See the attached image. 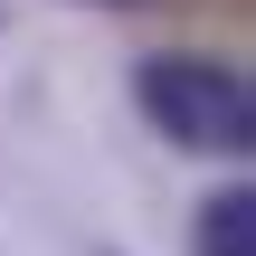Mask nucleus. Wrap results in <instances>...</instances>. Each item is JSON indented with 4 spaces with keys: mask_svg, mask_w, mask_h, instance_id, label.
Segmentation results:
<instances>
[{
    "mask_svg": "<svg viewBox=\"0 0 256 256\" xmlns=\"http://www.w3.org/2000/svg\"><path fill=\"white\" fill-rule=\"evenodd\" d=\"M190 256H256V190H247V180H228V190L200 200V218H190Z\"/></svg>",
    "mask_w": 256,
    "mask_h": 256,
    "instance_id": "obj_2",
    "label": "nucleus"
},
{
    "mask_svg": "<svg viewBox=\"0 0 256 256\" xmlns=\"http://www.w3.org/2000/svg\"><path fill=\"white\" fill-rule=\"evenodd\" d=\"M133 104L162 142L180 152H218V162H247L256 142V95H247V66L228 57H200V48H162L133 66Z\"/></svg>",
    "mask_w": 256,
    "mask_h": 256,
    "instance_id": "obj_1",
    "label": "nucleus"
},
{
    "mask_svg": "<svg viewBox=\"0 0 256 256\" xmlns=\"http://www.w3.org/2000/svg\"><path fill=\"white\" fill-rule=\"evenodd\" d=\"M104 10H124V0H104Z\"/></svg>",
    "mask_w": 256,
    "mask_h": 256,
    "instance_id": "obj_3",
    "label": "nucleus"
}]
</instances>
